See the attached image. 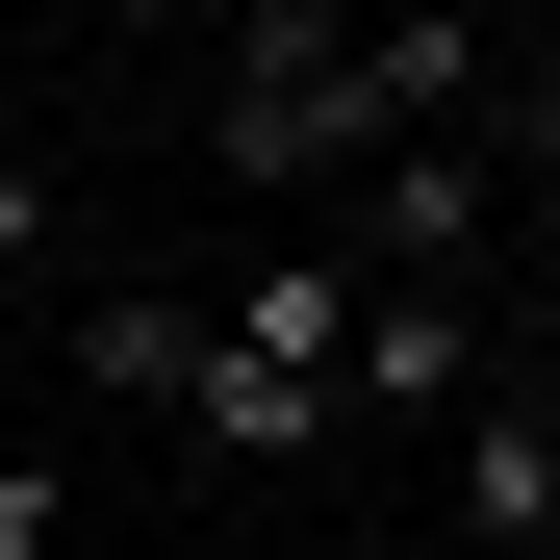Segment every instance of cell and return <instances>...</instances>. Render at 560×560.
Returning a JSON list of instances; mask_svg holds the SVG:
<instances>
[{"label": "cell", "instance_id": "3", "mask_svg": "<svg viewBox=\"0 0 560 560\" xmlns=\"http://www.w3.org/2000/svg\"><path fill=\"white\" fill-rule=\"evenodd\" d=\"M433 535L458 560H560V408L535 383H485V408L433 433Z\"/></svg>", "mask_w": 560, "mask_h": 560}, {"label": "cell", "instance_id": "2", "mask_svg": "<svg viewBox=\"0 0 560 560\" xmlns=\"http://www.w3.org/2000/svg\"><path fill=\"white\" fill-rule=\"evenodd\" d=\"M485 255H510V153H458V128H408L383 178H357V280H433V306H458Z\"/></svg>", "mask_w": 560, "mask_h": 560}, {"label": "cell", "instance_id": "5", "mask_svg": "<svg viewBox=\"0 0 560 560\" xmlns=\"http://www.w3.org/2000/svg\"><path fill=\"white\" fill-rule=\"evenodd\" d=\"M178 433H205V458H255V485H280V458H331V433H357V408H331V383H306V357H255V331H230V306H205V357H178Z\"/></svg>", "mask_w": 560, "mask_h": 560}, {"label": "cell", "instance_id": "6", "mask_svg": "<svg viewBox=\"0 0 560 560\" xmlns=\"http://www.w3.org/2000/svg\"><path fill=\"white\" fill-rule=\"evenodd\" d=\"M178 357H205V306H153V280L77 306V383H103V408H178Z\"/></svg>", "mask_w": 560, "mask_h": 560}, {"label": "cell", "instance_id": "7", "mask_svg": "<svg viewBox=\"0 0 560 560\" xmlns=\"http://www.w3.org/2000/svg\"><path fill=\"white\" fill-rule=\"evenodd\" d=\"M0 560H77V485H51L26 433H0Z\"/></svg>", "mask_w": 560, "mask_h": 560}, {"label": "cell", "instance_id": "4", "mask_svg": "<svg viewBox=\"0 0 560 560\" xmlns=\"http://www.w3.org/2000/svg\"><path fill=\"white\" fill-rule=\"evenodd\" d=\"M357 433H458L485 408V306H433V280H383V306H357V383H331Z\"/></svg>", "mask_w": 560, "mask_h": 560}, {"label": "cell", "instance_id": "9", "mask_svg": "<svg viewBox=\"0 0 560 560\" xmlns=\"http://www.w3.org/2000/svg\"><path fill=\"white\" fill-rule=\"evenodd\" d=\"M0 408H26V331H0Z\"/></svg>", "mask_w": 560, "mask_h": 560}, {"label": "cell", "instance_id": "8", "mask_svg": "<svg viewBox=\"0 0 560 560\" xmlns=\"http://www.w3.org/2000/svg\"><path fill=\"white\" fill-rule=\"evenodd\" d=\"M26 255H51V178H26V153H0V280H26Z\"/></svg>", "mask_w": 560, "mask_h": 560}, {"label": "cell", "instance_id": "1", "mask_svg": "<svg viewBox=\"0 0 560 560\" xmlns=\"http://www.w3.org/2000/svg\"><path fill=\"white\" fill-rule=\"evenodd\" d=\"M510 51L485 26H331V0H255V26L205 51V153L255 178V205H306V178H383L408 128H485Z\"/></svg>", "mask_w": 560, "mask_h": 560}]
</instances>
